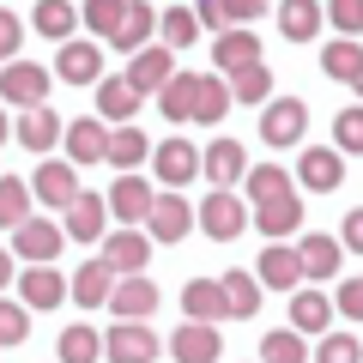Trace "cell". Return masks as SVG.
I'll return each instance as SVG.
<instances>
[{
  "label": "cell",
  "instance_id": "obj_47",
  "mask_svg": "<svg viewBox=\"0 0 363 363\" xmlns=\"http://www.w3.org/2000/svg\"><path fill=\"white\" fill-rule=\"evenodd\" d=\"M327 25L339 37H363V0H327Z\"/></svg>",
  "mask_w": 363,
  "mask_h": 363
},
{
  "label": "cell",
  "instance_id": "obj_26",
  "mask_svg": "<svg viewBox=\"0 0 363 363\" xmlns=\"http://www.w3.org/2000/svg\"><path fill=\"white\" fill-rule=\"evenodd\" d=\"M109 309H116L121 321H145V315L157 309V285L145 279V272H133V279H116V297H109Z\"/></svg>",
  "mask_w": 363,
  "mask_h": 363
},
{
  "label": "cell",
  "instance_id": "obj_3",
  "mask_svg": "<svg viewBox=\"0 0 363 363\" xmlns=\"http://www.w3.org/2000/svg\"><path fill=\"white\" fill-rule=\"evenodd\" d=\"M303 128H309V104L303 97H272L260 109V140L272 152H285V145H303Z\"/></svg>",
  "mask_w": 363,
  "mask_h": 363
},
{
  "label": "cell",
  "instance_id": "obj_8",
  "mask_svg": "<svg viewBox=\"0 0 363 363\" xmlns=\"http://www.w3.org/2000/svg\"><path fill=\"white\" fill-rule=\"evenodd\" d=\"M297 182L309 188V194H333L339 182H345V152H339V145H303Z\"/></svg>",
  "mask_w": 363,
  "mask_h": 363
},
{
  "label": "cell",
  "instance_id": "obj_43",
  "mask_svg": "<svg viewBox=\"0 0 363 363\" xmlns=\"http://www.w3.org/2000/svg\"><path fill=\"white\" fill-rule=\"evenodd\" d=\"M121 13H128V0H79V25H91V37H116L121 30Z\"/></svg>",
  "mask_w": 363,
  "mask_h": 363
},
{
  "label": "cell",
  "instance_id": "obj_33",
  "mask_svg": "<svg viewBox=\"0 0 363 363\" xmlns=\"http://www.w3.org/2000/svg\"><path fill=\"white\" fill-rule=\"evenodd\" d=\"M218 285H224V309H230L236 321L260 315V279H255V267H236V272H224Z\"/></svg>",
  "mask_w": 363,
  "mask_h": 363
},
{
  "label": "cell",
  "instance_id": "obj_36",
  "mask_svg": "<svg viewBox=\"0 0 363 363\" xmlns=\"http://www.w3.org/2000/svg\"><path fill=\"white\" fill-rule=\"evenodd\" d=\"M55 351H61V363H97L104 357V333L85 327V321H73L61 339H55Z\"/></svg>",
  "mask_w": 363,
  "mask_h": 363
},
{
  "label": "cell",
  "instance_id": "obj_2",
  "mask_svg": "<svg viewBox=\"0 0 363 363\" xmlns=\"http://www.w3.org/2000/svg\"><path fill=\"white\" fill-rule=\"evenodd\" d=\"M49 85H55V73L37 67V61H6V67H0V97H6L13 109L49 104Z\"/></svg>",
  "mask_w": 363,
  "mask_h": 363
},
{
  "label": "cell",
  "instance_id": "obj_35",
  "mask_svg": "<svg viewBox=\"0 0 363 363\" xmlns=\"http://www.w3.org/2000/svg\"><path fill=\"white\" fill-rule=\"evenodd\" d=\"M194 97H200V73H176L164 91H157L164 121H194Z\"/></svg>",
  "mask_w": 363,
  "mask_h": 363
},
{
  "label": "cell",
  "instance_id": "obj_19",
  "mask_svg": "<svg viewBox=\"0 0 363 363\" xmlns=\"http://www.w3.org/2000/svg\"><path fill=\"white\" fill-rule=\"evenodd\" d=\"M18 303H25V309H61L67 303L61 267H25L18 272Z\"/></svg>",
  "mask_w": 363,
  "mask_h": 363
},
{
  "label": "cell",
  "instance_id": "obj_40",
  "mask_svg": "<svg viewBox=\"0 0 363 363\" xmlns=\"http://www.w3.org/2000/svg\"><path fill=\"white\" fill-rule=\"evenodd\" d=\"M230 97H236V104L267 109V104H272V73H267V61H255V67H242V73H230Z\"/></svg>",
  "mask_w": 363,
  "mask_h": 363
},
{
  "label": "cell",
  "instance_id": "obj_42",
  "mask_svg": "<svg viewBox=\"0 0 363 363\" xmlns=\"http://www.w3.org/2000/svg\"><path fill=\"white\" fill-rule=\"evenodd\" d=\"M242 188H248V200H279V194H297V188H291V169H279V164H255L242 176Z\"/></svg>",
  "mask_w": 363,
  "mask_h": 363
},
{
  "label": "cell",
  "instance_id": "obj_50",
  "mask_svg": "<svg viewBox=\"0 0 363 363\" xmlns=\"http://www.w3.org/2000/svg\"><path fill=\"white\" fill-rule=\"evenodd\" d=\"M333 309L345 315V321H363V279H345V285L333 291Z\"/></svg>",
  "mask_w": 363,
  "mask_h": 363
},
{
  "label": "cell",
  "instance_id": "obj_16",
  "mask_svg": "<svg viewBox=\"0 0 363 363\" xmlns=\"http://www.w3.org/2000/svg\"><path fill=\"white\" fill-rule=\"evenodd\" d=\"M61 230L73 236V242H104L109 236V200L104 194H79L73 206L61 212Z\"/></svg>",
  "mask_w": 363,
  "mask_h": 363
},
{
  "label": "cell",
  "instance_id": "obj_18",
  "mask_svg": "<svg viewBox=\"0 0 363 363\" xmlns=\"http://www.w3.org/2000/svg\"><path fill=\"white\" fill-rule=\"evenodd\" d=\"M67 164L73 169H91V164H104L109 157V128H104V116H85V121H67Z\"/></svg>",
  "mask_w": 363,
  "mask_h": 363
},
{
  "label": "cell",
  "instance_id": "obj_30",
  "mask_svg": "<svg viewBox=\"0 0 363 363\" xmlns=\"http://www.w3.org/2000/svg\"><path fill=\"white\" fill-rule=\"evenodd\" d=\"M333 315H339V309H333V297H321V291H291V327H297L303 339H309V333L321 339Z\"/></svg>",
  "mask_w": 363,
  "mask_h": 363
},
{
  "label": "cell",
  "instance_id": "obj_4",
  "mask_svg": "<svg viewBox=\"0 0 363 363\" xmlns=\"http://www.w3.org/2000/svg\"><path fill=\"white\" fill-rule=\"evenodd\" d=\"M61 248H67V230L55 218H25L13 230V260H25V267H55Z\"/></svg>",
  "mask_w": 363,
  "mask_h": 363
},
{
  "label": "cell",
  "instance_id": "obj_6",
  "mask_svg": "<svg viewBox=\"0 0 363 363\" xmlns=\"http://www.w3.org/2000/svg\"><path fill=\"white\" fill-rule=\"evenodd\" d=\"M104 260L116 279H133V272H145V260H152V236L145 230H133V224H121V230H109L104 236Z\"/></svg>",
  "mask_w": 363,
  "mask_h": 363
},
{
  "label": "cell",
  "instance_id": "obj_38",
  "mask_svg": "<svg viewBox=\"0 0 363 363\" xmlns=\"http://www.w3.org/2000/svg\"><path fill=\"white\" fill-rule=\"evenodd\" d=\"M157 37H164V49H194V43H200L194 6H169V13H157Z\"/></svg>",
  "mask_w": 363,
  "mask_h": 363
},
{
  "label": "cell",
  "instance_id": "obj_14",
  "mask_svg": "<svg viewBox=\"0 0 363 363\" xmlns=\"http://www.w3.org/2000/svg\"><path fill=\"white\" fill-rule=\"evenodd\" d=\"M55 79H67V85H97V79H104V49H97L91 37L61 43V55H55Z\"/></svg>",
  "mask_w": 363,
  "mask_h": 363
},
{
  "label": "cell",
  "instance_id": "obj_29",
  "mask_svg": "<svg viewBox=\"0 0 363 363\" xmlns=\"http://www.w3.org/2000/svg\"><path fill=\"white\" fill-rule=\"evenodd\" d=\"M73 25H79L73 0H37V6H30V30L49 37V43H73Z\"/></svg>",
  "mask_w": 363,
  "mask_h": 363
},
{
  "label": "cell",
  "instance_id": "obj_9",
  "mask_svg": "<svg viewBox=\"0 0 363 363\" xmlns=\"http://www.w3.org/2000/svg\"><path fill=\"white\" fill-rule=\"evenodd\" d=\"M255 279L260 291H303V255L291 242H267L255 260Z\"/></svg>",
  "mask_w": 363,
  "mask_h": 363
},
{
  "label": "cell",
  "instance_id": "obj_28",
  "mask_svg": "<svg viewBox=\"0 0 363 363\" xmlns=\"http://www.w3.org/2000/svg\"><path fill=\"white\" fill-rule=\"evenodd\" d=\"M182 315L218 327V315H230V309H224V285H218V279H188V285H182Z\"/></svg>",
  "mask_w": 363,
  "mask_h": 363
},
{
  "label": "cell",
  "instance_id": "obj_45",
  "mask_svg": "<svg viewBox=\"0 0 363 363\" xmlns=\"http://www.w3.org/2000/svg\"><path fill=\"white\" fill-rule=\"evenodd\" d=\"M25 339H30V315H25V303L0 297V345H25Z\"/></svg>",
  "mask_w": 363,
  "mask_h": 363
},
{
  "label": "cell",
  "instance_id": "obj_15",
  "mask_svg": "<svg viewBox=\"0 0 363 363\" xmlns=\"http://www.w3.org/2000/svg\"><path fill=\"white\" fill-rule=\"evenodd\" d=\"M248 224H255L267 242H285V236L303 230V200L297 194H279V200H260L255 212H248Z\"/></svg>",
  "mask_w": 363,
  "mask_h": 363
},
{
  "label": "cell",
  "instance_id": "obj_22",
  "mask_svg": "<svg viewBox=\"0 0 363 363\" xmlns=\"http://www.w3.org/2000/svg\"><path fill=\"white\" fill-rule=\"evenodd\" d=\"M97 116L116 121V128H128V121L140 116V91L128 85V73H104L97 79Z\"/></svg>",
  "mask_w": 363,
  "mask_h": 363
},
{
  "label": "cell",
  "instance_id": "obj_13",
  "mask_svg": "<svg viewBox=\"0 0 363 363\" xmlns=\"http://www.w3.org/2000/svg\"><path fill=\"white\" fill-rule=\"evenodd\" d=\"M200 176H206L212 188H230V182H242V176H248V152H242V140L218 133V140L200 152Z\"/></svg>",
  "mask_w": 363,
  "mask_h": 363
},
{
  "label": "cell",
  "instance_id": "obj_27",
  "mask_svg": "<svg viewBox=\"0 0 363 363\" xmlns=\"http://www.w3.org/2000/svg\"><path fill=\"white\" fill-rule=\"evenodd\" d=\"M109 297H116V272H109L104 260H85V267L73 272V303L79 309H109Z\"/></svg>",
  "mask_w": 363,
  "mask_h": 363
},
{
  "label": "cell",
  "instance_id": "obj_55",
  "mask_svg": "<svg viewBox=\"0 0 363 363\" xmlns=\"http://www.w3.org/2000/svg\"><path fill=\"white\" fill-rule=\"evenodd\" d=\"M351 91H357V97H363V67H357V79H351Z\"/></svg>",
  "mask_w": 363,
  "mask_h": 363
},
{
  "label": "cell",
  "instance_id": "obj_39",
  "mask_svg": "<svg viewBox=\"0 0 363 363\" xmlns=\"http://www.w3.org/2000/svg\"><path fill=\"white\" fill-rule=\"evenodd\" d=\"M260 363H309V339L297 327H272L260 339Z\"/></svg>",
  "mask_w": 363,
  "mask_h": 363
},
{
  "label": "cell",
  "instance_id": "obj_11",
  "mask_svg": "<svg viewBox=\"0 0 363 363\" xmlns=\"http://www.w3.org/2000/svg\"><path fill=\"white\" fill-rule=\"evenodd\" d=\"M194 206H188V200L176 194V188H169V194H157L152 200V218H145V236H152V242H182V236L194 230Z\"/></svg>",
  "mask_w": 363,
  "mask_h": 363
},
{
  "label": "cell",
  "instance_id": "obj_24",
  "mask_svg": "<svg viewBox=\"0 0 363 363\" xmlns=\"http://www.w3.org/2000/svg\"><path fill=\"white\" fill-rule=\"evenodd\" d=\"M255 61H260V37H255L248 25L224 30V37H218V49H212V73H224V79H230V73H242V67H255Z\"/></svg>",
  "mask_w": 363,
  "mask_h": 363
},
{
  "label": "cell",
  "instance_id": "obj_23",
  "mask_svg": "<svg viewBox=\"0 0 363 363\" xmlns=\"http://www.w3.org/2000/svg\"><path fill=\"white\" fill-rule=\"evenodd\" d=\"M297 255H303V279H333L339 260H345V248H339V236H321V230H303L297 236Z\"/></svg>",
  "mask_w": 363,
  "mask_h": 363
},
{
  "label": "cell",
  "instance_id": "obj_52",
  "mask_svg": "<svg viewBox=\"0 0 363 363\" xmlns=\"http://www.w3.org/2000/svg\"><path fill=\"white\" fill-rule=\"evenodd\" d=\"M272 0H230V13H236V25H248V18H260Z\"/></svg>",
  "mask_w": 363,
  "mask_h": 363
},
{
  "label": "cell",
  "instance_id": "obj_17",
  "mask_svg": "<svg viewBox=\"0 0 363 363\" xmlns=\"http://www.w3.org/2000/svg\"><path fill=\"white\" fill-rule=\"evenodd\" d=\"M104 200H109V212H116L121 224H145V218H152V200H157V194H152V182H145L140 169H128V176H116V188H109Z\"/></svg>",
  "mask_w": 363,
  "mask_h": 363
},
{
  "label": "cell",
  "instance_id": "obj_44",
  "mask_svg": "<svg viewBox=\"0 0 363 363\" xmlns=\"http://www.w3.org/2000/svg\"><path fill=\"white\" fill-rule=\"evenodd\" d=\"M315 363H363V345L351 333H321L315 339Z\"/></svg>",
  "mask_w": 363,
  "mask_h": 363
},
{
  "label": "cell",
  "instance_id": "obj_49",
  "mask_svg": "<svg viewBox=\"0 0 363 363\" xmlns=\"http://www.w3.org/2000/svg\"><path fill=\"white\" fill-rule=\"evenodd\" d=\"M18 43H25V18L0 6V61H18Z\"/></svg>",
  "mask_w": 363,
  "mask_h": 363
},
{
  "label": "cell",
  "instance_id": "obj_51",
  "mask_svg": "<svg viewBox=\"0 0 363 363\" xmlns=\"http://www.w3.org/2000/svg\"><path fill=\"white\" fill-rule=\"evenodd\" d=\"M339 248L363 255V206H351V212H345V224H339Z\"/></svg>",
  "mask_w": 363,
  "mask_h": 363
},
{
  "label": "cell",
  "instance_id": "obj_32",
  "mask_svg": "<svg viewBox=\"0 0 363 363\" xmlns=\"http://www.w3.org/2000/svg\"><path fill=\"white\" fill-rule=\"evenodd\" d=\"M230 104H236L230 79H224V73H200V97H194V121H200V128H218V121L230 116Z\"/></svg>",
  "mask_w": 363,
  "mask_h": 363
},
{
  "label": "cell",
  "instance_id": "obj_21",
  "mask_svg": "<svg viewBox=\"0 0 363 363\" xmlns=\"http://www.w3.org/2000/svg\"><path fill=\"white\" fill-rule=\"evenodd\" d=\"M169 55L176 49H164V43H157V49H140V55H128V85L140 91H164L169 79H176V61H169Z\"/></svg>",
  "mask_w": 363,
  "mask_h": 363
},
{
  "label": "cell",
  "instance_id": "obj_46",
  "mask_svg": "<svg viewBox=\"0 0 363 363\" xmlns=\"http://www.w3.org/2000/svg\"><path fill=\"white\" fill-rule=\"evenodd\" d=\"M333 145H339V152H363V104L339 109V121H333Z\"/></svg>",
  "mask_w": 363,
  "mask_h": 363
},
{
  "label": "cell",
  "instance_id": "obj_48",
  "mask_svg": "<svg viewBox=\"0 0 363 363\" xmlns=\"http://www.w3.org/2000/svg\"><path fill=\"white\" fill-rule=\"evenodd\" d=\"M194 18H200L206 30H218V37H224V30H236V13H230V0H200V6H194Z\"/></svg>",
  "mask_w": 363,
  "mask_h": 363
},
{
  "label": "cell",
  "instance_id": "obj_5",
  "mask_svg": "<svg viewBox=\"0 0 363 363\" xmlns=\"http://www.w3.org/2000/svg\"><path fill=\"white\" fill-rule=\"evenodd\" d=\"M157 351H164V339L145 321H116L104 333V357L109 363H157Z\"/></svg>",
  "mask_w": 363,
  "mask_h": 363
},
{
  "label": "cell",
  "instance_id": "obj_37",
  "mask_svg": "<svg viewBox=\"0 0 363 363\" xmlns=\"http://www.w3.org/2000/svg\"><path fill=\"white\" fill-rule=\"evenodd\" d=\"M30 182L25 176H0V230H18V224L30 218Z\"/></svg>",
  "mask_w": 363,
  "mask_h": 363
},
{
  "label": "cell",
  "instance_id": "obj_53",
  "mask_svg": "<svg viewBox=\"0 0 363 363\" xmlns=\"http://www.w3.org/2000/svg\"><path fill=\"white\" fill-rule=\"evenodd\" d=\"M13 285V248H0V291Z\"/></svg>",
  "mask_w": 363,
  "mask_h": 363
},
{
  "label": "cell",
  "instance_id": "obj_10",
  "mask_svg": "<svg viewBox=\"0 0 363 363\" xmlns=\"http://www.w3.org/2000/svg\"><path fill=\"white\" fill-rule=\"evenodd\" d=\"M152 176L164 182V188H182V182L200 176V145H188L182 133H169L164 145H152Z\"/></svg>",
  "mask_w": 363,
  "mask_h": 363
},
{
  "label": "cell",
  "instance_id": "obj_7",
  "mask_svg": "<svg viewBox=\"0 0 363 363\" xmlns=\"http://www.w3.org/2000/svg\"><path fill=\"white\" fill-rule=\"evenodd\" d=\"M30 194H37L49 212H67L79 194H85V188H79V169H73V164H61V157H43L37 176H30Z\"/></svg>",
  "mask_w": 363,
  "mask_h": 363
},
{
  "label": "cell",
  "instance_id": "obj_41",
  "mask_svg": "<svg viewBox=\"0 0 363 363\" xmlns=\"http://www.w3.org/2000/svg\"><path fill=\"white\" fill-rule=\"evenodd\" d=\"M357 67H363L357 37H333V43L321 49V73H327V79H345V85H351V79H357Z\"/></svg>",
  "mask_w": 363,
  "mask_h": 363
},
{
  "label": "cell",
  "instance_id": "obj_34",
  "mask_svg": "<svg viewBox=\"0 0 363 363\" xmlns=\"http://www.w3.org/2000/svg\"><path fill=\"white\" fill-rule=\"evenodd\" d=\"M104 164H116L121 176H128V169L152 164V140H145V133L128 121V128H116V133H109V157H104Z\"/></svg>",
  "mask_w": 363,
  "mask_h": 363
},
{
  "label": "cell",
  "instance_id": "obj_20",
  "mask_svg": "<svg viewBox=\"0 0 363 363\" xmlns=\"http://www.w3.org/2000/svg\"><path fill=\"white\" fill-rule=\"evenodd\" d=\"M13 133H18V145H25V152H37V157H43V152H55V145L67 140V121L55 116L49 104H37V109H25V121H18Z\"/></svg>",
  "mask_w": 363,
  "mask_h": 363
},
{
  "label": "cell",
  "instance_id": "obj_25",
  "mask_svg": "<svg viewBox=\"0 0 363 363\" xmlns=\"http://www.w3.org/2000/svg\"><path fill=\"white\" fill-rule=\"evenodd\" d=\"M321 25H327L321 0H279V30H285V43H315Z\"/></svg>",
  "mask_w": 363,
  "mask_h": 363
},
{
  "label": "cell",
  "instance_id": "obj_54",
  "mask_svg": "<svg viewBox=\"0 0 363 363\" xmlns=\"http://www.w3.org/2000/svg\"><path fill=\"white\" fill-rule=\"evenodd\" d=\"M6 133H13V116H6V109H0V145H6Z\"/></svg>",
  "mask_w": 363,
  "mask_h": 363
},
{
  "label": "cell",
  "instance_id": "obj_1",
  "mask_svg": "<svg viewBox=\"0 0 363 363\" xmlns=\"http://www.w3.org/2000/svg\"><path fill=\"white\" fill-rule=\"evenodd\" d=\"M194 218H200V230H206L212 242H236V236L248 230V206L230 194V188H212V194L194 206Z\"/></svg>",
  "mask_w": 363,
  "mask_h": 363
},
{
  "label": "cell",
  "instance_id": "obj_12",
  "mask_svg": "<svg viewBox=\"0 0 363 363\" xmlns=\"http://www.w3.org/2000/svg\"><path fill=\"white\" fill-rule=\"evenodd\" d=\"M169 357L176 363H218L224 357V339L212 321H182L176 333H169Z\"/></svg>",
  "mask_w": 363,
  "mask_h": 363
},
{
  "label": "cell",
  "instance_id": "obj_31",
  "mask_svg": "<svg viewBox=\"0 0 363 363\" xmlns=\"http://www.w3.org/2000/svg\"><path fill=\"white\" fill-rule=\"evenodd\" d=\"M152 30H157V13L145 6V0H128V13H121V30L109 43H116L121 55H140V49H152Z\"/></svg>",
  "mask_w": 363,
  "mask_h": 363
}]
</instances>
